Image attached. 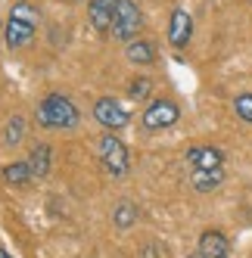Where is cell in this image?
I'll return each mask as SVG.
<instances>
[{"label": "cell", "mask_w": 252, "mask_h": 258, "mask_svg": "<svg viewBox=\"0 0 252 258\" xmlns=\"http://www.w3.org/2000/svg\"><path fill=\"white\" fill-rule=\"evenodd\" d=\"M34 31H38V10H34L28 0H19L10 10V19L4 25V41L10 50H25L34 41Z\"/></svg>", "instance_id": "obj_1"}, {"label": "cell", "mask_w": 252, "mask_h": 258, "mask_svg": "<svg viewBox=\"0 0 252 258\" xmlns=\"http://www.w3.org/2000/svg\"><path fill=\"white\" fill-rule=\"evenodd\" d=\"M34 118H38V124L47 127V131H69V127L78 124L81 112H78V106L72 103L69 97H62V94H47L38 103Z\"/></svg>", "instance_id": "obj_2"}, {"label": "cell", "mask_w": 252, "mask_h": 258, "mask_svg": "<svg viewBox=\"0 0 252 258\" xmlns=\"http://www.w3.org/2000/svg\"><path fill=\"white\" fill-rule=\"evenodd\" d=\"M97 153H100V162H103V168L106 174H112V177H124L131 171V156H128V146H124L112 131H106L97 143Z\"/></svg>", "instance_id": "obj_3"}, {"label": "cell", "mask_w": 252, "mask_h": 258, "mask_svg": "<svg viewBox=\"0 0 252 258\" xmlns=\"http://www.w3.org/2000/svg\"><path fill=\"white\" fill-rule=\"evenodd\" d=\"M140 25H143V16H140L134 0H118L115 16H112V28H109L112 38L121 41V44H128V41H134L140 34Z\"/></svg>", "instance_id": "obj_4"}, {"label": "cell", "mask_w": 252, "mask_h": 258, "mask_svg": "<svg viewBox=\"0 0 252 258\" xmlns=\"http://www.w3.org/2000/svg\"><path fill=\"white\" fill-rule=\"evenodd\" d=\"M177 118H181V109H177V103L174 100H168V97H156V100H150V106L143 109V127L147 131H165V127H171V124H177Z\"/></svg>", "instance_id": "obj_5"}, {"label": "cell", "mask_w": 252, "mask_h": 258, "mask_svg": "<svg viewBox=\"0 0 252 258\" xmlns=\"http://www.w3.org/2000/svg\"><path fill=\"white\" fill-rule=\"evenodd\" d=\"M94 118H97V124H103L106 131H112V134L131 124V112L112 97H100L94 103Z\"/></svg>", "instance_id": "obj_6"}, {"label": "cell", "mask_w": 252, "mask_h": 258, "mask_svg": "<svg viewBox=\"0 0 252 258\" xmlns=\"http://www.w3.org/2000/svg\"><path fill=\"white\" fill-rule=\"evenodd\" d=\"M187 165L193 171H212V168H224V153L212 143H200L187 150Z\"/></svg>", "instance_id": "obj_7"}, {"label": "cell", "mask_w": 252, "mask_h": 258, "mask_svg": "<svg viewBox=\"0 0 252 258\" xmlns=\"http://www.w3.org/2000/svg\"><path fill=\"white\" fill-rule=\"evenodd\" d=\"M193 38V19L187 10H174L171 19H168V44L174 50H184Z\"/></svg>", "instance_id": "obj_8"}, {"label": "cell", "mask_w": 252, "mask_h": 258, "mask_svg": "<svg viewBox=\"0 0 252 258\" xmlns=\"http://www.w3.org/2000/svg\"><path fill=\"white\" fill-rule=\"evenodd\" d=\"M115 7H118V0H91V7H87V19H91L97 34H109Z\"/></svg>", "instance_id": "obj_9"}, {"label": "cell", "mask_w": 252, "mask_h": 258, "mask_svg": "<svg viewBox=\"0 0 252 258\" xmlns=\"http://www.w3.org/2000/svg\"><path fill=\"white\" fill-rule=\"evenodd\" d=\"M196 249H200V258H227L230 255V239L221 230H203Z\"/></svg>", "instance_id": "obj_10"}, {"label": "cell", "mask_w": 252, "mask_h": 258, "mask_svg": "<svg viewBox=\"0 0 252 258\" xmlns=\"http://www.w3.org/2000/svg\"><path fill=\"white\" fill-rule=\"evenodd\" d=\"M124 56H128V62H134V66H153L156 62V44L150 38H134V41H128V47H124Z\"/></svg>", "instance_id": "obj_11"}, {"label": "cell", "mask_w": 252, "mask_h": 258, "mask_svg": "<svg viewBox=\"0 0 252 258\" xmlns=\"http://www.w3.org/2000/svg\"><path fill=\"white\" fill-rule=\"evenodd\" d=\"M190 183H193V190H196V193H212V190H218L221 183H224V168L193 171V174H190Z\"/></svg>", "instance_id": "obj_12"}, {"label": "cell", "mask_w": 252, "mask_h": 258, "mask_svg": "<svg viewBox=\"0 0 252 258\" xmlns=\"http://www.w3.org/2000/svg\"><path fill=\"white\" fill-rule=\"evenodd\" d=\"M28 165H31V171L38 180H44L50 174V165H53V153H50V146L47 143H38L34 150L28 153Z\"/></svg>", "instance_id": "obj_13"}, {"label": "cell", "mask_w": 252, "mask_h": 258, "mask_svg": "<svg viewBox=\"0 0 252 258\" xmlns=\"http://www.w3.org/2000/svg\"><path fill=\"white\" fill-rule=\"evenodd\" d=\"M4 180L10 183V187H25V183L34 177V171H31V165H28V159L25 162H10V165H4Z\"/></svg>", "instance_id": "obj_14"}, {"label": "cell", "mask_w": 252, "mask_h": 258, "mask_svg": "<svg viewBox=\"0 0 252 258\" xmlns=\"http://www.w3.org/2000/svg\"><path fill=\"white\" fill-rule=\"evenodd\" d=\"M137 218H140V212H137V206H134L131 199H121L118 206L112 209V224H115L118 230L134 227V224H137Z\"/></svg>", "instance_id": "obj_15"}, {"label": "cell", "mask_w": 252, "mask_h": 258, "mask_svg": "<svg viewBox=\"0 0 252 258\" xmlns=\"http://www.w3.org/2000/svg\"><path fill=\"white\" fill-rule=\"evenodd\" d=\"M22 137H25V118H22V115H13V118L7 121V131H4V143L10 146V150H16V146L22 143Z\"/></svg>", "instance_id": "obj_16"}, {"label": "cell", "mask_w": 252, "mask_h": 258, "mask_svg": "<svg viewBox=\"0 0 252 258\" xmlns=\"http://www.w3.org/2000/svg\"><path fill=\"white\" fill-rule=\"evenodd\" d=\"M233 112H237V118H243L246 124H252V94H240L233 100Z\"/></svg>", "instance_id": "obj_17"}, {"label": "cell", "mask_w": 252, "mask_h": 258, "mask_svg": "<svg viewBox=\"0 0 252 258\" xmlns=\"http://www.w3.org/2000/svg\"><path fill=\"white\" fill-rule=\"evenodd\" d=\"M147 94H150V78H134L131 84H128V97L131 100H147Z\"/></svg>", "instance_id": "obj_18"}, {"label": "cell", "mask_w": 252, "mask_h": 258, "mask_svg": "<svg viewBox=\"0 0 252 258\" xmlns=\"http://www.w3.org/2000/svg\"><path fill=\"white\" fill-rule=\"evenodd\" d=\"M143 258H159V249L156 246H147V249H143Z\"/></svg>", "instance_id": "obj_19"}, {"label": "cell", "mask_w": 252, "mask_h": 258, "mask_svg": "<svg viewBox=\"0 0 252 258\" xmlns=\"http://www.w3.org/2000/svg\"><path fill=\"white\" fill-rule=\"evenodd\" d=\"M0 258H13V255H10V252H7V249H0Z\"/></svg>", "instance_id": "obj_20"}, {"label": "cell", "mask_w": 252, "mask_h": 258, "mask_svg": "<svg viewBox=\"0 0 252 258\" xmlns=\"http://www.w3.org/2000/svg\"><path fill=\"white\" fill-rule=\"evenodd\" d=\"M0 28H4V25H0Z\"/></svg>", "instance_id": "obj_21"}]
</instances>
